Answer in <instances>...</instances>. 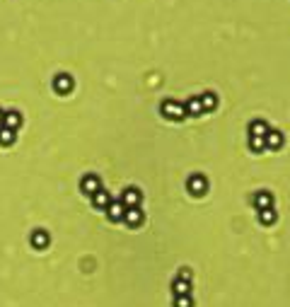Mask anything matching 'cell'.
<instances>
[{"label":"cell","mask_w":290,"mask_h":307,"mask_svg":"<svg viewBox=\"0 0 290 307\" xmlns=\"http://www.w3.org/2000/svg\"><path fill=\"white\" fill-rule=\"evenodd\" d=\"M92 203H94V208H102V211H107V206L111 203V196H109V191L100 189L97 194H92Z\"/></svg>","instance_id":"14"},{"label":"cell","mask_w":290,"mask_h":307,"mask_svg":"<svg viewBox=\"0 0 290 307\" xmlns=\"http://www.w3.org/2000/svg\"><path fill=\"white\" fill-rule=\"evenodd\" d=\"M201 97V104H203V112H213L218 107V94L215 92H203L199 94Z\"/></svg>","instance_id":"16"},{"label":"cell","mask_w":290,"mask_h":307,"mask_svg":"<svg viewBox=\"0 0 290 307\" xmlns=\"http://www.w3.org/2000/svg\"><path fill=\"white\" fill-rule=\"evenodd\" d=\"M269 123L263 121V119H254L252 123H249V136H254V138H266V133H269Z\"/></svg>","instance_id":"12"},{"label":"cell","mask_w":290,"mask_h":307,"mask_svg":"<svg viewBox=\"0 0 290 307\" xmlns=\"http://www.w3.org/2000/svg\"><path fill=\"white\" fill-rule=\"evenodd\" d=\"M184 112H186V116H201V114H206V112H203V104H201L199 94H196V97H191V99H186Z\"/></svg>","instance_id":"11"},{"label":"cell","mask_w":290,"mask_h":307,"mask_svg":"<svg viewBox=\"0 0 290 307\" xmlns=\"http://www.w3.org/2000/svg\"><path fill=\"white\" fill-rule=\"evenodd\" d=\"M145 220V213L140 211V206H133V208H126V213H124V223L128 227H138V225Z\"/></svg>","instance_id":"7"},{"label":"cell","mask_w":290,"mask_h":307,"mask_svg":"<svg viewBox=\"0 0 290 307\" xmlns=\"http://www.w3.org/2000/svg\"><path fill=\"white\" fill-rule=\"evenodd\" d=\"M100 189H102V179L97 177V174L87 172V174H85V177L80 179V191H82V194L92 196V194H97Z\"/></svg>","instance_id":"3"},{"label":"cell","mask_w":290,"mask_h":307,"mask_svg":"<svg viewBox=\"0 0 290 307\" xmlns=\"http://www.w3.org/2000/svg\"><path fill=\"white\" fill-rule=\"evenodd\" d=\"M177 278H181V280H191V271L184 266V269H179V273H177Z\"/></svg>","instance_id":"21"},{"label":"cell","mask_w":290,"mask_h":307,"mask_svg":"<svg viewBox=\"0 0 290 307\" xmlns=\"http://www.w3.org/2000/svg\"><path fill=\"white\" fill-rule=\"evenodd\" d=\"M249 150H252V152H263V150H266V140L249 136Z\"/></svg>","instance_id":"19"},{"label":"cell","mask_w":290,"mask_h":307,"mask_svg":"<svg viewBox=\"0 0 290 307\" xmlns=\"http://www.w3.org/2000/svg\"><path fill=\"white\" fill-rule=\"evenodd\" d=\"M124 213H126V206L121 203V198H111V203L107 206V218L111 223H124Z\"/></svg>","instance_id":"6"},{"label":"cell","mask_w":290,"mask_h":307,"mask_svg":"<svg viewBox=\"0 0 290 307\" xmlns=\"http://www.w3.org/2000/svg\"><path fill=\"white\" fill-rule=\"evenodd\" d=\"M140 201H143V191H140L138 186H128V189H124V194H121V203L126 206V208L140 206Z\"/></svg>","instance_id":"5"},{"label":"cell","mask_w":290,"mask_h":307,"mask_svg":"<svg viewBox=\"0 0 290 307\" xmlns=\"http://www.w3.org/2000/svg\"><path fill=\"white\" fill-rule=\"evenodd\" d=\"M3 121H5V112L0 109V129H3Z\"/></svg>","instance_id":"22"},{"label":"cell","mask_w":290,"mask_h":307,"mask_svg":"<svg viewBox=\"0 0 290 307\" xmlns=\"http://www.w3.org/2000/svg\"><path fill=\"white\" fill-rule=\"evenodd\" d=\"M3 126L10 131H17L19 126H22V114L19 112H5V121H3Z\"/></svg>","instance_id":"13"},{"label":"cell","mask_w":290,"mask_h":307,"mask_svg":"<svg viewBox=\"0 0 290 307\" xmlns=\"http://www.w3.org/2000/svg\"><path fill=\"white\" fill-rule=\"evenodd\" d=\"M174 307H194V300H191V295H177Z\"/></svg>","instance_id":"20"},{"label":"cell","mask_w":290,"mask_h":307,"mask_svg":"<svg viewBox=\"0 0 290 307\" xmlns=\"http://www.w3.org/2000/svg\"><path fill=\"white\" fill-rule=\"evenodd\" d=\"M276 218H278V213H276L273 208H263V211H259V223L261 225H273L276 223Z\"/></svg>","instance_id":"18"},{"label":"cell","mask_w":290,"mask_h":307,"mask_svg":"<svg viewBox=\"0 0 290 307\" xmlns=\"http://www.w3.org/2000/svg\"><path fill=\"white\" fill-rule=\"evenodd\" d=\"M172 293H174V298H177V295H191V280L174 278L172 280Z\"/></svg>","instance_id":"15"},{"label":"cell","mask_w":290,"mask_h":307,"mask_svg":"<svg viewBox=\"0 0 290 307\" xmlns=\"http://www.w3.org/2000/svg\"><path fill=\"white\" fill-rule=\"evenodd\" d=\"M29 242H32V247L34 249H46L49 244H51V235L46 233V230H34V233L29 235Z\"/></svg>","instance_id":"8"},{"label":"cell","mask_w":290,"mask_h":307,"mask_svg":"<svg viewBox=\"0 0 290 307\" xmlns=\"http://www.w3.org/2000/svg\"><path fill=\"white\" fill-rule=\"evenodd\" d=\"M189 194L201 198V196L208 194V179L203 177V174H191L189 177Z\"/></svg>","instance_id":"2"},{"label":"cell","mask_w":290,"mask_h":307,"mask_svg":"<svg viewBox=\"0 0 290 307\" xmlns=\"http://www.w3.org/2000/svg\"><path fill=\"white\" fill-rule=\"evenodd\" d=\"M17 140V131H10V129H0V145H5V148H10L12 143Z\"/></svg>","instance_id":"17"},{"label":"cell","mask_w":290,"mask_h":307,"mask_svg":"<svg viewBox=\"0 0 290 307\" xmlns=\"http://www.w3.org/2000/svg\"><path fill=\"white\" fill-rule=\"evenodd\" d=\"M266 148H271V150H281L283 148V143H285V136H283L281 131H269V133H266Z\"/></svg>","instance_id":"10"},{"label":"cell","mask_w":290,"mask_h":307,"mask_svg":"<svg viewBox=\"0 0 290 307\" xmlns=\"http://www.w3.org/2000/svg\"><path fill=\"white\" fill-rule=\"evenodd\" d=\"M160 112H162V116H164V119H170V121H184V119H186L184 104L174 102V99H167V102H162Z\"/></svg>","instance_id":"1"},{"label":"cell","mask_w":290,"mask_h":307,"mask_svg":"<svg viewBox=\"0 0 290 307\" xmlns=\"http://www.w3.org/2000/svg\"><path fill=\"white\" fill-rule=\"evenodd\" d=\"M72 87H75V80H72V75L68 73H58L54 78V90L58 94H70Z\"/></svg>","instance_id":"4"},{"label":"cell","mask_w":290,"mask_h":307,"mask_svg":"<svg viewBox=\"0 0 290 307\" xmlns=\"http://www.w3.org/2000/svg\"><path fill=\"white\" fill-rule=\"evenodd\" d=\"M252 203L256 211H263V208H273V194L271 191H256L252 196Z\"/></svg>","instance_id":"9"}]
</instances>
